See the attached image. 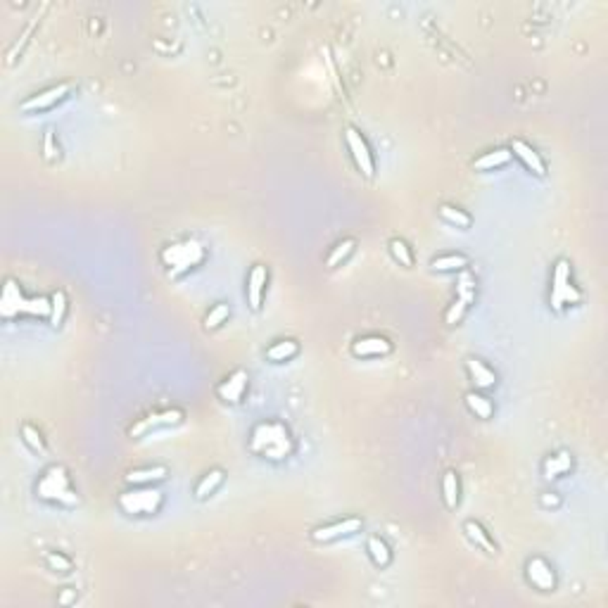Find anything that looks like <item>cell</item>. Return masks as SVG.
I'll list each match as a JSON object with an SVG mask.
<instances>
[{
  "mask_svg": "<svg viewBox=\"0 0 608 608\" xmlns=\"http://www.w3.org/2000/svg\"><path fill=\"white\" fill-rule=\"evenodd\" d=\"M571 468H573V459H571V454H568V452H558V454H554V457L544 461V475H546V478H558V475L568 473Z\"/></svg>",
  "mask_w": 608,
  "mask_h": 608,
  "instance_id": "484cf974",
  "label": "cell"
},
{
  "mask_svg": "<svg viewBox=\"0 0 608 608\" xmlns=\"http://www.w3.org/2000/svg\"><path fill=\"white\" fill-rule=\"evenodd\" d=\"M72 596H74V591H64V594L59 596V601H62V604H69V601H72Z\"/></svg>",
  "mask_w": 608,
  "mask_h": 608,
  "instance_id": "74e56055",
  "label": "cell"
},
{
  "mask_svg": "<svg viewBox=\"0 0 608 608\" xmlns=\"http://www.w3.org/2000/svg\"><path fill=\"white\" fill-rule=\"evenodd\" d=\"M366 551H369L371 561L376 563L378 568H387L392 563V551L390 546L385 544V540H380V537L371 535L369 542H366Z\"/></svg>",
  "mask_w": 608,
  "mask_h": 608,
  "instance_id": "d6986e66",
  "label": "cell"
},
{
  "mask_svg": "<svg viewBox=\"0 0 608 608\" xmlns=\"http://www.w3.org/2000/svg\"><path fill=\"white\" fill-rule=\"evenodd\" d=\"M390 255L394 257V261H399V266H414V252L407 245V240L392 238L390 240Z\"/></svg>",
  "mask_w": 608,
  "mask_h": 608,
  "instance_id": "f546056e",
  "label": "cell"
},
{
  "mask_svg": "<svg viewBox=\"0 0 608 608\" xmlns=\"http://www.w3.org/2000/svg\"><path fill=\"white\" fill-rule=\"evenodd\" d=\"M466 266H468V257L466 255H442V257H435V259L430 261L432 271H440V273L463 271Z\"/></svg>",
  "mask_w": 608,
  "mask_h": 608,
  "instance_id": "cb8c5ba5",
  "label": "cell"
},
{
  "mask_svg": "<svg viewBox=\"0 0 608 608\" xmlns=\"http://www.w3.org/2000/svg\"><path fill=\"white\" fill-rule=\"evenodd\" d=\"M162 501V492L152 485H131V490L119 495V508L129 516H155Z\"/></svg>",
  "mask_w": 608,
  "mask_h": 608,
  "instance_id": "5b68a950",
  "label": "cell"
},
{
  "mask_svg": "<svg viewBox=\"0 0 608 608\" xmlns=\"http://www.w3.org/2000/svg\"><path fill=\"white\" fill-rule=\"evenodd\" d=\"M580 300L582 295L571 281V264L566 259H558L554 266V278H551V306L561 311L566 304H578Z\"/></svg>",
  "mask_w": 608,
  "mask_h": 608,
  "instance_id": "8992f818",
  "label": "cell"
},
{
  "mask_svg": "<svg viewBox=\"0 0 608 608\" xmlns=\"http://www.w3.org/2000/svg\"><path fill=\"white\" fill-rule=\"evenodd\" d=\"M361 528H364L361 518H354V516L352 518H342V520H335V523H328V525L316 528L314 533H311V540L319 542V544H328V542H335V540H342V537L357 535Z\"/></svg>",
  "mask_w": 608,
  "mask_h": 608,
  "instance_id": "9c48e42d",
  "label": "cell"
},
{
  "mask_svg": "<svg viewBox=\"0 0 608 608\" xmlns=\"http://www.w3.org/2000/svg\"><path fill=\"white\" fill-rule=\"evenodd\" d=\"M46 563L53 568V571H59V573H69V571H72V561H69L67 556H62V554H55V551H48V554H46Z\"/></svg>",
  "mask_w": 608,
  "mask_h": 608,
  "instance_id": "e575fe53",
  "label": "cell"
},
{
  "mask_svg": "<svg viewBox=\"0 0 608 608\" xmlns=\"http://www.w3.org/2000/svg\"><path fill=\"white\" fill-rule=\"evenodd\" d=\"M248 380H250V376L245 369L233 371V374L217 387L219 399L226 404H240L245 397V392H248Z\"/></svg>",
  "mask_w": 608,
  "mask_h": 608,
  "instance_id": "8fae6325",
  "label": "cell"
},
{
  "mask_svg": "<svg viewBox=\"0 0 608 608\" xmlns=\"http://www.w3.org/2000/svg\"><path fill=\"white\" fill-rule=\"evenodd\" d=\"M344 143H347L349 152H352V160H354V164H357L359 172L364 174L366 178H374L376 176V162H374V155H371L369 143L364 140V136H361L357 129L347 126V129H344Z\"/></svg>",
  "mask_w": 608,
  "mask_h": 608,
  "instance_id": "52a82bcc",
  "label": "cell"
},
{
  "mask_svg": "<svg viewBox=\"0 0 608 608\" xmlns=\"http://www.w3.org/2000/svg\"><path fill=\"white\" fill-rule=\"evenodd\" d=\"M466 309H468V304H466L463 300H459V297H457V302L449 306L447 314H445V323H447V326H457V323L463 319Z\"/></svg>",
  "mask_w": 608,
  "mask_h": 608,
  "instance_id": "836d02e7",
  "label": "cell"
},
{
  "mask_svg": "<svg viewBox=\"0 0 608 608\" xmlns=\"http://www.w3.org/2000/svg\"><path fill=\"white\" fill-rule=\"evenodd\" d=\"M169 470L164 466H150V468H136L124 475L126 485H155L167 478Z\"/></svg>",
  "mask_w": 608,
  "mask_h": 608,
  "instance_id": "e0dca14e",
  "label": "cell"
},
{
  "mask_svg": "<svg viewBox=\"0 0 608 608\" xmlns=\"http://www.w3.org/2000/svg\"><path fill=\"white\" fill-rule=\"evenodd\" d=\"M354 248H357V240H354V238H344V240H340V243H338L335 248L331 250V255H328L326 266H328V268L340 266L342 261L347 259V257L354 252Z\"/></svg>",
  "mask_w": 608,
  "mask_h": 608,
  "instance_id": "4316f807",
  "label": "cell"
},
{
  "mask_svg": "<svg viewBox=\"0 0 608 608\" xmlns=\"http://www.w3.org/2000/svg\"><path fill=\"white\" fill-rule=\"evenodd\" d=\"M228 314H231V309H228V304H214L210 311H207L205 316V328L207 331H217L221 323H226Z\"/></svg>",
  "mask_w": 608,
  "mask_h": 608,
  "instance_id": "1f68e13d",
  "label": "cell"
},
{
  "mask_svg": "<svg viewBox=\"0 0 608 608\" xmlns=\"http://www.w3.org/2000/svg\"><path fill=\"white\" fill-rule=\"evenodd\" d=\"M511 150H506V147H497V150H490L485 152L483 157H478V160L473 162V169H478V172H492V169H499L504 167V164L511 162Z\"/></svg>",
  "mask_w": 608,
  "mask_h": 608,
  "instance_id": "ac0fdd59",
  "label": "cell"
},
{
  "mask_svg": "<svg viewBox=\"0 0 608 608\" xmlns=\"http://www.w3.org/2000/svg\"><path fill=\"white\" fill-rule=\"evenodd\" d=\"M64 314H67V295L62 293V290H57V293L50 295V326L53 328H59L64 321Z\"/></svg>",
  "mask_w": 608,
  "mask_h": 608,
  "instance_id": "83f0119b",
  "label": "cell"
},
{
  "mask_svg": "<svg viewBox=\"0 0 608 608\" xmlns=\"http://www.w3.org/2000/svg\"><path fill=\"white\" fill-rule=\"evenodd\" d=\"M223 478H226V475H223L221 468H212L210 473L202 475V480L195 485V499L202 501V499H207L210 495H214V492L219 490V485L223 483Z\"/></svg>",
  "mask_w": 608,
  "mask_h": 608,
  "instance_id": "44dd1931",
  "label": "cell"
},
{
  "mask_svg": "<svg viewBox=\"0 0 608 608\" xmlns=\"http://www.w3.org/2000/svg\"><path fill=\"white\" fill-rule=\"evenodd\" d=\"M72 91H74L72 84L50 86V89H46V91L36 93V95L26 98V100L19 105V109H21V112H43V109H50V107L57 105V102L67 100L69 93H72Z\"/></svg>",
  "mask_w": 608,
  "mask_h": 608,
  "instance_id": "ba28073f",
  "label": "cell"
},
{
  "mask_svg": "<svg viewBox=\"0 0 608 608\" xmlns=\"http://www.w3.org/2000/svg\"><path fill=\"white\" fill-rule=\"evenodd\" d=\"M466 407H468L470 414H475V418H492L495 416V404L480 392H468L466 394Z\"/></svg>",
  "mask_w": 608,
  "mask_h": 608,
  "instance_id": "7402d4cb",
  "label": "cell"
},
{
  "mask_svg": "<svg viewBox=\"0 0 608 608\" xmlns=\"http://www.w3.org/2000/svg\"><path fill=\"white\" fill-rule=\"evenodd\" d=\"M457 297L463 300L466 304H470L475 300V278L468 271H461L457 281Z\"/></svg>",
  "mask_w": 608,
  "mask_h": 608,
  "instance_id": "4dcf8cb0",
  "label": "cell"
},
{
  "mask_svg": "<svg viewBox=\"0 0 608 608\" xmlns=\"http://www.w3.org/2000/svg\"><path fill=\"white\" fill-rule=\"evenodd\" d=\"M202 261H205V248L200 240H181L162 250V264L167 266V273L172 278L183 276L190 268L200 266Z\"/></svg>",
  "mask_w": 608,
  "mask_h": 608,
  "instance_id": "3957f363",
  "label": "cell"
},
{
  "mask_svg": "<svg viewBox=\"0 0 608 608\" xmlns=\"http://www.w3.org/2000/svg\"><path fill=\"white\" fill-rule=\"evenodd\" d=\"M525 575H528V582L533 584V587L542 589V591H551L556 587L554 568H551L549 563H546L544 558H540V556L530 558L528 566H525Z\"/></svg>",
  "mask_w": 608,
  "mask_h": 608,
  "instance_id": "7c38bea8",
  "label": "cell"
},
{
  "mask_svg": "<svg viewBox=\"0 0 608 608\" xmlns=\"http://www.w3.org/2000/svg\"><path fill=\"white\" fill-rule=\"evenodd\" d=\"M542 504H544V506H558V497L544 495V497H542Z\"/></svg>",
  "mask_w": 608,
  "mask_h": 608,
  "instance_id": "8d00e7d4",
  "label": "cell"
},
{
  "mask_svg": "<svg viewBox=\"0 0 608 608\" xmlns=\"http://www.w3.org/2000/svg\"><path fill=\"white\" fill-rule=\"evenodd\" d=\"M43 150H46V160H55V145H53V131L46 133V143H43Z\"/></svg>",
  "mask_w": 608,
  "mask_h": 608,
  "instance_id": "d590c367",
  "label": "cell"
},
{
  "mask_svg": "<svg viewBox=\"0 0 608 608\" xmlns=\"http://www.w3.org/2000/svg\"><path fill=\"white\" fill-rule=\"evenodd\" d=\"M183 421V412L181 409H167V412H155L147 414L145 418H140L136 425H131L129 435L131 437H143L155 428H167V425H178Z\"/></svg>",
  "mask_w": 608,
  "mask_h": 608,
  "instance_id": "30bf717a",
  "label": "cell"
},
{
  "mask_svg": "<svg viewBox=\"0 0 608 608\" xmlns=\"http://www.w3.org/2000/svg\"><path fill=\"white\" fill-rule=\"evenodd\" d=\"M3 316L15 319V316H50V297H24V293L15 281H8L3 288Z\"/></svg>",
  "mask_w": 608,
  "mask_h": 608,
  "instance_id": "277c9868",
  "label": "cell"
},
{
  "mask_svg": "<svg viewBox=\"0 0 608 608\" xmlns=\"http://www.w3.org/2000/svg\"><path fill=\"white\" fill-rule=\"evenodd\" d=\"M511 155H516L518 160L523 162V167L528 169V172H533L535 176H546L544 160H542L540 152H537L533 145L525 143V140H520V138L511 140Z\"/></svg>",
  "mask_w": 608,
  "mask_h": 608,
  "instance_id": "4fadbf2b",
  "label": "cell"
},
{
  "mask_svg": "<svg viewBox=\"0 0 608 608\" xmlns=\"http://www.w3.org/2000/svg\"><path fill=\"white\" fill-rule=\"evenodd\" d=\"M440 217L445 219L447 223H452V226H457V228H470V223H473V219H470L468 214H466L463 210H457V207H452V205H442L440 210Z\"/></svg>",
  "mask_w": 608,
  "mask_h": 608,
  "instance_id": "f1b7e54d",
  "label": "cell"
},
{
  "mask_svg": "<svg viewBox=\"0 0 608 608\" xmlns=\"http://www.w3.org/2000/svg\"><path fill=\"white\" fill-rule=\"evenodd\" d=\"M36 495L50 504H59V506H76L79 504V495L74 492L72 480H69L67 470L62 466H50L41 475L36 485Z\"/></svg>",
  "mask_w": 608,
  "mask_h": 608,
  "instance_id": "7a4b0ae2",
  "label": "cell"
},
{
  "mask_svg": "<svg viewBox=\"0 0 608 608\" xmlns=\"http://www.w3.org/2000/svg\"><path fill=\"white\" fill-rule=\"evenodd\" d=\"M466 371H468L470 380H473V385L478 387V390H490V387L497 385V374L490 366H485L483 361L466 359Z\"/></svg>",
  "mask_w": 608,
  "mask_h": 608,
  "instance_id": "2e32d148",
  "label": "cell"
},
{
  "mask_svg": "<svg viewBox=\"0 0 608 608\" xmlns=\"http://www.w3.org/2000/svg\"><path fill=\"white\" fill-rule=\"evenodd\" d=\"M466 535H468V540L473 542L475 546H480V549H485L487 554H497V544L490 540V535H487V530L483 528L480 523H475V520H466L463 525Z\"/></svg>",
  "mask_w": 608,
  "mask_h": 608,
  "instance_id": "ffe728a7",
  "label": "cell"
},
{
  "mask_svg": "<svg viewBox=\"0 0 608 608\" xmlns=\"http://www.w3.org/2000/svg\"><path fill=\"white\" fill-rule=\"evenodd\" d=\"M250 449L257 457H264L268 461H283L293 454V437L288 428L276 421H266L259 423L250 435Z\"/></svg>",
  "mask_w": 608,
  "mask_h": 608,
  "instance_id": "6da1fadb",
  "label": "cell"
},
{
  "mask_svg": "<svg viewBox=\"0 0 608 608\" xmlns=\"http://www.w3.org/2000/svg\"><path fill=\"white\" fill-rule=\"evenodd\" d=\"M392 352V344L390 340L380 335H366L354 340L352 344V354L354 357H385V354Z\"/></svg>",
  "mask_w": 608,
  "mask_h": 608,
  "instance_id": "9a60e30c",
  "label": "cell"
},
{
  "mask_svg": "<svg viewBox=\"0 0 608 608\" xmlns=\"http://www.w3.org/2000/svg\"><path fill=\"white\" fill-rule=\"evenodd\" d=\"M21 440L26 442V447H29L31 452H46V442H43L41 430L34 428V425L29 423L21 425Z\"/></svg>",
  "mask_w": 608,
  "mask_h": 608,
  "instance_id": "d6a6232c",
  "label": "cell"
},
{
  "mask_svg": "<svg viewBox=\"0 0 608 608\" xmlns=\"http://www.w3.org/2000/svg\"><path fill=\"white\" fill-rule=\"evenodd\" d=\"M300 354V344L295 340H278L266 349V359L273 364H283V361L293 359Z\"/></svg>",
  "mask_w": 608,
  "mask_h": 608,
  "instance_id": "603a6c76",
  "label": "cell"
},
{
  "mask_svg": "<svg viewBox=\"0 0 608 608\" xmlns=\"http://www.w3.org/2000/svg\"><path fill=\"white\" fill-rule=\"evenodd\" d=\"M442 497H445L447 508H457L459 499H461V490H459V478L454 470H447L445 478H442Z\"/></svg>",
  "mask_w": 608,
  "mask_h": 608,
  "instance_id": "d4e9b609",
  "label": "cell"
},
{
  "mask_svg": "<svg viewBox=\"0 0 608 608\" xmlns=\"http://www.w3.org/2000/svg\"><path fill=\"white\" fill-rule=\"evenodd\" d=\"M268 283V271L266 266L257 264L252 266L250 276H248V304L252 306V311L261 309V300H264V290Z\"/></svg>",
  "mask_w": 608,
  "mask_h": 608,
  "instance_id": "5bb4252c",
  "label": "cell"
}]
</instances>
